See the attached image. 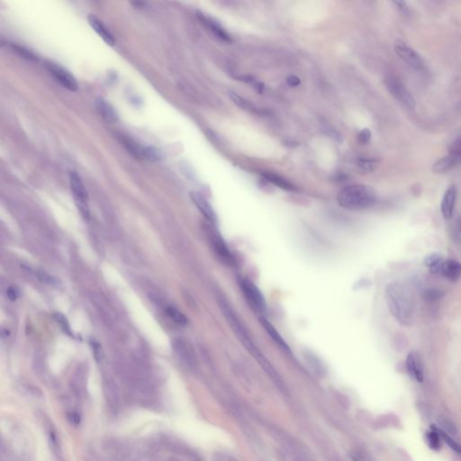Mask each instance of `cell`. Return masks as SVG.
Returning a JSON list of instances; mask_svg holds the SVG:
<instances>
[{
	"label": "cell",
	"instance_id": "obj_1",
	"mask_svg": "<svg viewBox=\"0 0 461 461\" xmlns=\"http://www.w3.org/2000/svg\"><path fill=\"white\" fill-rule=\"evenodd\" d=\"M218 305L221 311L222 312L223 316L226 319L231 329L234 332V334L237 337L239 342L244 346L246 350H248V352L252 354V357L257 360L258 363L263 369L264 371L268 374V376L272 379V381L280 388V390H284L285 386L283 384L281 377H279L278 373L276 371L274 367L271 365L269 359L264 356L263 353L257 347V345L254 343L245 325L240 319L239 316L236 314L234 309L231 307L228 301H226L225 298H222V296H220L218 297Z\"/></svg>",
	"mask_w": 461,
	"mask_h": 461
},
{
	"label": "cell",
	"instance_id": "obj_2",
	"mask_svg": "<svg viewBox=\"0 0 461 461\" xmlns=\"http://www.w3.org/2000/svg\"><path fill=\"white\" fill-rule=\"evenodd\" d=\"M385 298L395 321L403 326H410L413 321L414 303L409 288L401 282H390L385 289Z\"/></svg>",
	"mask_w": 461,
	"mask_h": 461
},
{
	"label": "cell",
	"instance_id": "obj_3",
	"mask_svg": "<svg viewBox=\"0 0 461 461\" xmlns=\"http://www.w3.org/2000/svg\"><path fill=\"white\" fill-rule=\"evenodd\" d=\"M339 205L347 210L369 208L377 202V195L370 186L350 185L345 186L337 196Z\"/></svg>",
	"mask_w": 461,
	"mask_h": 461
},
{
	"label": "cell",
	"instance_id": "obj_4",
	"mask_svg": "<svg viewBox=\"0 0 461 461\" xmlns=\"http://www.w3.org/2000/svg\"><path fill=\"white\" fill-rule=\"evenodd\" d=\"M239 284L244 297L251 307L254 309V311L261 313L262 315L266 313L268 309L267 302L263 294L261 293L260 289L258 288L255 283L249 278H240Z\"/></svg>",
	"mask_w": 461,
	"mask_h": 461
},
{
	"label": "cell",
	"instance_id": "obj_5",
	"mask_svg": "<svg viewBox=\"0 0 461 461\" xmlns=\"http://www.w3.org/2000/svg\"><path fill=\"white\" fill-rule=\"evenodd\" d=\"M70 185H71L72 196L79 213L85 219H89L90 206H89L88 193L80 176L75 171H72L70 173Z\"/></svg>",
	"mask_w": 461,
	"mask_h": 461
},
{
	"label": "cell",
	"instance_id": "obj_6",
	"mask_svg": "<svg viewBox=\"0 0 461 461\" xmlns=\"http://www.w3.org/2000/svg\"><path fill=\"white\" fill-rule=\"evenodd\" d=\"M394 47L398 57L406 63H407L409 66L412 67L418 72L426 71L425 62L422 58V56L412 47H410L406 42L397 39L395 42Z\"/></svg>",
	"mask_w": 461,
	"mask_h": 461
},
{
	"label": "cell",
	"instance_id": "obj_7",
	"mask_svg": "<svg viewBox=\"0 0 461 461\" xmlns=\"http://www.w3.org/2000/svg\"><path fill=\"white\" fill-rule=\"evenodd\" d=\"M385 84L390 94L394 96L396 100L401 103L402 105L411 110L415 108L416 103L413 96L406 88V86L402 83L401 80L395 77L389 76L385 79Z\"/></svg>",
	"mask_w": 461,
	"mask_h": 461
},
{
	"label": "cell",
	"instance_id": "obj_8",
	"mask_svg": "<svg viewBox=\"0 0 461 461\" xmlns=\"http://www.w3.org/2000/svg\"><path fill=\"white\" fill-rule=\"evenodd\" d=\"M45 66L50 75L62 88L66 89L71 92H75L78 90V85L76 78H74L72 74L65 69H63L62 67L59 66L57 64H54L53 62H46Z\"/></svg>",
	"mask_w": 461,
	"mask_h": 461
},
{
	"label": "cell",
	"instance_id": "obj_9",
	"mask_svg": "<svg viewBox=\"0 0 461 461\" xmlns=\"http://www.w3.org/2000/svg\"><path fill=\"white\" fill-rule=\"evenodd\" d=\"M210 242L212 244V248L216 253V256L219 258V259L222 261V263L228 266L234 265L235 260L232 252L229 250V247L225 243L224 240L222 239V236L216 230H211Z\"/></svg>",
	"mask_w": 461,
	"mask_h": 461
},
{
	"label": "cell",
	"instance_id": "obj_10",
	"mask_svg": "<svg viewBox=\"0 0 461 461\" xmlns=\"http://www.w3.org/2000/svg\"><path fill=\"white\" fill-rule=\"evenodd\" d=\"M406 370L409 376L418 383H423L424 380V363L419 354L416 351H412L408 354L406 361Z\"/></svg>",
	"mask_w": 461,
	"mask_h": 461
},
{
	"label": "cell",
	"instance_id": "obj_11",
	"mask_svg": "<svg viewBox=\"0 0 461 461\" xmlns=\"http://www.w3.org/2000/svg\"><path fill=\"white\" fill-rule=\"evenodd\" d=\"M189 195L193 203L196 204V206L200 211V213L204 216V218L208 222H211L213 225L216 224L217 216H216V212L213 209L212 205L207 201V199L199 192L192 191L190 192Z\"/></svg>",
	"mask_w": 461,
	"mask_h": 461
},
{
	"label": "cell",
	"instance_id": "obj_12",
	"mask_svg": "<svg viewBox=\"0 0 461 461\" xmlns=\"http://www.w3.org/2000/svg\"><path fill=\"white\" fill-rule=\"evenodd\" d=\"M458 196V189L455 185L448 186L444 193L443 198L441 204L442 214L446 220L452 218L455 210L456 201Z\"/></svg>",
	"mask_w": 461,
	"mask_h": 461
},
{
	"label": "cell",
	"instance_id": "obj_13",
	"mask_svg": "<svg viewBox=\"0 0 461 461\" xmlns=\"http://www.w3.org/2000/svg\"><path fill=\"white\" fill-rule=\"evenodd\" d=\"M197 17L201 21V23L204 24V26H206L218 39L222 40L223 42H232L231 36H229V34L223 29L222 25L219 24L217 21H216L215 19H213V18H210L208 16H206V15H204V14L201 12L197 13Z\"/></svg>",
	"mask_w": 461,
	"mask_h": 461
},
{
	"label": "cell",
	"instance_id": "obj_14",
	"mask_svg": "<svg viewBox=\"0 0 461 461\" xmlns=\"http://www.w3.org/2000/svg\"><path fill=\"white\" fill-rule=\"evenodd\" d=\"M88 21L90 24L91 28L96 32L98 36L102 39L104 42H106L109 46H114L115 43V39H114L113 35L108 30V27L103 24L102 21L99 20L94 15H90L88 17Z\"/></svg>",
	"mask_w": 461,
	"mask_h": 461
},
{
	"label": "cell",
	"instance_id": "obj_15",
	"mask_svg": "<svg viewBox=\"0 0 461 461\" xmlns=\"http://www.w3.org/2000/svg\"><path fill=\"white\" fill-rule=\"evenodd\" d=\"M259 323L261 324V326L263 327L264 330L267 332V333L270 335V338L274 341L276 344L280 348L281 350H283L284 351L286 352H290V349L288 347V344L286 341L282 338V336L280 335V333L276 330L274 325L270 323V321L265 317V316H261L258 319Z\"/></svg>",
	"mask_w": 461,
	"mask_h": 461
},
{
	"label": "cell",
	"instance_id": "obj_16",
	"mask_svg": "<svg viewBox=\"0 0 461 461\" xmlns=\"http://www.w3.org/2000/svg\"><path fill=\"white\" fill-rule=\"evenodd\" d=\"M441 274L449 281H458L461 277V263L455 259L444 260Z\"/></svg>",
	"mask_w": 461,
	"mask_h": 461
},
{
	"label": "cell",
	"instance_id": "obj_17",
	"mask_svg": "<svg viewBox=\"0 0 461 461\" xmlns=\"http://www.w3.org/2000/svg\"><path fill=\"white\" fill-rule=\"evenodd\" d=\"M461 162V158L458 156L448 154L439 159L437 162L432 165V170L436 173H443L449 171V169L454 168Z\"/></svg>",
	"mask_w": 461,
	"mask_h": 461
},
{
	"label": "cell",
	"instance_id": "obj_18",
	"mask_svg": "<svg viewBox=\"0 0 461 461\" xmlns=\"http://www.w3.org/2000/svg\"><path fill=\"white\" fill-rule=\"evenodd\" d=\"M96 108L99 115L107 123H114L117 120V114L115 113L114 108L105 98L98 97L96 99Z\"/></svg>",
	"mask_w": 461,
	"mask_h": 461
},
{
	"label": "cell",
	"instance_id": "obj_19",
	"mask_svg": "<svg viewBox=\"0 0 461 461\" xmlns=\"http://www.w3.org/2000/svg\"><path fill=\"white\" fill-rule=\"evenodd\" d=\"M262 177L267 181H269L270 183H272L274 186H277L281 189L287 190V191L295 190V186H294L291 182H289L288 180L282 178L281 176H279V175H277V174L272 173V172H263Z\"/></svg>",
	"mask_w": 461,
	"mask_h": 461
},
{
	"label": "cell",
	"instance_id": "obj_20",
	"mask_svg": "<svg viewBox=\"0 0 461 461\" xmlns=\"http://www.w3.org/2000/svg\"><path fill=\"white\" fill-rule=\"evenodd\" d=\"M443 262V258L438 253L431 254V255L427 256L425 259H424V265L432 274L441 273Z\"/></svg>",
	"mask_w": 461,
	"mask_h": 461
},
{
	"label": "cell",
	"instance_id": "obj_21",
	"mask_svg": "<svg viewBox=\"0 0 461 461\" xmlns=\"http://www.w3.org/2000/svg\"><path fill=\"white\" fill-rule=\"evenodd\" d=\"M229 96H230V98L233 100V102L236 104L240 108L246 110L248 112L255 113V114L258 113V109L252 102H250L249 100H247L246 98H244L243 96H240L239 94L233 92V91L229 92Z\"/></svg>",
	"mask_w": 461,
	"mask_h": 461
},
{
	"label": "cell",
	"instance_id": "obj_22",
	"mask_svg": "<svg viewBox=\"0 0 461 461\" xmlns=\"http://www.w3.org/2000/svg\"><path fill=\"white\" fill-rule=\"evenodd\" d=\"M441 436L438 432L435 426H431V430L427 431L425 434L426 443L430 449L435 451H439L441 449Z\"/></svg>",
	"mask_w": 461,
	"mask_h": 461
},
{
	"label": "cell",
	"instance_id": "obj_23",
	"mask_svg": "<svg viewBox=\"0 0 461 461\" xmlns=\"http://www.w3.org/2000/svg\"><path fill=\"white\" fill-rule=\"evenodd\" d=\"M379 162L375 158H361L358 162L359 170L363 173H369L378 167Z\"/></svg>",
	"mask_w": 461,
	"mask_h": 461
},
{
	"label": "cell",
	"instance_id": "obj_24",
	"mask_svg": "<svg viewBox=\"0 0 461 461\" xmlns=\"http://www.w3.org/2000/svg\"><path fill=\"white\" fill-rule=\"evenodd\" d=\"M167 313L174 323L182 325V326H184V325L187 324V318L186 317V315L173 306H168L167 308Z\"/></svg>",
	"mask_w": 461,
	"mask_h": 461
},
{
	"label": "cell",
	"instance_id": "obj_25",
	"mask_svg": "<svg viewBox=\"0 0 461 461\" xmlns=\"http://www.w3.org/2000/svg\"><path fill=\"white\" fill-rule=\"evenodd\" d=\"M436 429H437L438 432H439L441 438L443 440L444 443H446L448 444V446H449V448L452 449V450H454L456 453H458L459 455L461 456V444L458 443L456 441H454V440L451 438V436L449 435V433H447L446 431H443V430H441V429H439V428H436Z\"/></svg>",
	"mask_w": 461,
	"mask_h": 461
},
{
	"label": "cell",
	"instance_id": "obj_26",
	"mask_svg": "<svg viewBox=\"0 0 461 461\" xmlns=\"http://www.w3.org/2000/svg\"><path fill=\"white\" fill-rule=\"evenodd\" d=\"M350 457L352 461H373L369 454L362 449H354L350 451Z\"/></svg>",
	"mask_w": 461,
	"mask_h": 461
},
{
	"label": "cell",
	"instance_id": "obj_27",
	"mask_svg": "<svg viewBox=\"0 0 461 461\" xmlns=\"http://www.w3.org/2000/svg\"><path fill=\"white\" fill-rule=\"evenodd\" d=\"M443 295V292L439 290V289H436V288L427 289L423 295L424 299L428 301V302H435L437 300L441 299Z\"/></svg>",
	"mask_w": 461,
	"mask_h": 461
},
{
	"label": "cell",
	"instance_id": "obj_28",
	"mask_svg": "<svg viewBox=\"0 0 461 461\" xmlns=\"http://www.w3.org/2000/svg\"><path fill=\"white\" fill-rule=\"evenodd\" d=\"M11 47H12L13 50H14L16 53H18V54H19L20 56H22L23 58L26 59V60H38L37 56H36V55L33 54L32 52H30V51H28L27 49L24 48V47H21V46H18V45H14V44L11 45Z\"/></svg>",
	"mask_w": 461,
	"mask_h": 461
},
{
	"label": "cell",
	"instance_id": "obj_29",
	"mask_svg": "<svg viewBox=\"0 0 461 461\" xmlns=\"http://www.w3.org/2000/svg\"><path fill=\"white\" fill-rule=\"evenodd\" d=\"M449 154L461 158V135L454 139L448 147Z\"/></svg>",
	"mask_w": 461,
	"mask_h": 461
},
{
	"label": "cell",
	"instance_id": "obj_30",
	"mask_svg": "<svg viewBox=\"0 0 461 461\" xmlns=\"http://www.w3.org/2000/svg\"><path fill=\"white\" fill-rule=\"evenodd\" d=\"M55 319H56V322L58 324H60V327L64 330V332H66L67 333L71 334V328H70L69 323H68L66 318L64 317V315H62L60 313H55Z\"/></svg>",
	"mask_w": 461,
	"mask_h": 461
},
{
	"label": "cell",
	"instance_id": "obj_31",
	"mask_svg": "<svg viewBox=\"0 0 461 461\" xmlns=\"http://www.w3.org/2000/svg\"><path fill=\"white\" fill-rule=\"evenodd\" d=\"M371 139V132L369 129H363L358 134V140L361 144H368Z\"/></svg>",
	"mask_w": 461,
	"mask_h": 461
},
{
	"label": "cell",
	"instance_id": "obj_32",
	"mask_svg": "<svg viewBox=\"0 0 461 461\" xmlns=\"http://www.w3.org/2000/svg\"><path fill=\"white\" fill-rule=\"evenodd\" d=\"M441 424L443 427L444 430H445L444 431H446L447 433H452V434L457 433V429H456L455 425L449 420H441Z\"/></svg>",
	"mask_w": 461,
	"mask_h": 461
},
{
	"label": "cell",
	"instance_id": "obj_33",
	"mask_svg": "<svg viewBox=\"0 0 461 461\" xmlns=\"http://www.w3.org/2000/svg\"><path fill=\"white\" fill-rule=\"evenodd\" d=\"M392 3L403 14H407L409 12V7H408L406 2H405V1H393Z\"/></svg>",
	"mask_w": 461,
	"mask_h": 461
},
{
	"label": "cell",
	"instance_id": "obj_34",
	"mask_svg": "<svg viewBox=\"0 0 461 461\" xmlns=\"http://www.w3.org/2000/svg\"><path fill=\"white\" fill-rule=\"evenodd\" d=\"M287 83H288L290 87H293V88H295L297 86H299L300 83H301V80L298 77L295 76V75H292V76H289L287 78Z\"/></svg>",
	"mask_w": 461,
	"mask_h": 461
},
{
	"label": "cell",
	"instance_id": "obj_35",
	"mask_svg": "<svg viewBox=\"0 0 461 461\" xmlns=\"http://www.w3.org/2000/svg\"><path fill=\"white\" fill-rule=\"evenodd\" d=\"M6 295L8 296V298L11 300V301H15V300L18 298V290L13 287H10L8 288V289L6 290Z\"/></svg>",
	"mask_w": 461,
	"mask_h": 461
},
{
	"label": "cell",
	"instance_id": "obj_36",
	"mask_svg": "<svg viewBox=\"0 0 461 461\" xmlns=\"http://www.w3.org/2000/svg\"><path fill=\"white\" fill-rule=\"evenodd\" d=\"M458 232L461 235V218L460 219V221L458 222Z\"/></svg>",
	"mask_w": 461,
	"mask_h": 461
}]
</instances>
